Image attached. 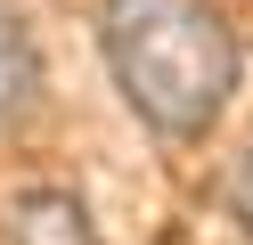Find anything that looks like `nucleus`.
<instances>
[{"mask_svg": "<svg viewBox=\"0 0 253 245\" xmlns=\"http://www.w3.org/2000/svg\"><path fill=\"white\" fill-rule=\"evenodd\" d=\"M106 65L155 131H204L237 90V41L204 0H106Z\"/></svg>", "mask_w": 253, "mask_h": 245, "instance_id": "nucleus-1", "label": "nucleus"}, {"mask_svg": "<svg viewBox=\"0 0 253 245\" xmlns=\"http://www.w3.org/2000/svg\"><path fill=\"white\" fill-rule=\"evenodd\" d=\"M8 245H98V229L66 188H25L8 204Z\"/></svg>", "mask_w": 253, "mask_h": 245, "instance_id": "nucleus-2", "label": "nucleus"}, {"mask_svg": "<svg viewBox=\"0 0 253 245\" xmlns=\"http://www.w3.org/2000/svg\"><path fill=\"white\" fill-rule=\"evenodd\" d=\"M41 90V57H33V25L0 0V123H17Z\"/></svg>", "mask_w": 253, "mask_h": 245, "instance_id": "nucleus-3", "label": "nucleus"}, {"mask_svg": "<svg viewBox=\"0 0 253 245\" xmlns=\"http://www.w3.org/2000/svg\"><path fill=\"white\" fill-rule=\"evenodd\" d=\"M237 196H245V221H253V147H245V172H237Z\"/></svg>", "mask_w": 253, "mask_h": 245, "instance_id": "nucleus-4", "label": "nucleus"}]
</instances>
